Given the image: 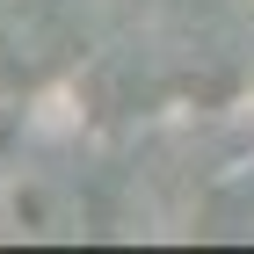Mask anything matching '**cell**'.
Masks as SVG:
<instances>
[{"label": "cell", "mask_w": 254, "mask_h": 254, "mask_svg": "<svg viewBox=\"0 0 254 254\" xmlns=\"http://www.w3.org/2000/svg\"><path fill=\"white\" fill-rule=\"evenodd\" d=\"M80 233V196L44 167L0 175V240H73Z\"/></svg>", "instance_id": "obj_1"}]
</instances>
